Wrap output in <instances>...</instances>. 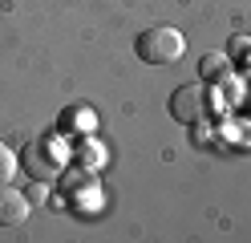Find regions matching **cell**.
I'll list each match as a JSON object with an SVG mask.
<instances>
[{
	"mask_svg": "<svg viewBox=\"0 0 251 243\" xmlns=\"http://www.w3.org/2000/svg\"><path fill=\"white\" fill-rule=\"evenodd\" d=\"M134 49H138V57H142L146 65H175V61L186 53V41H182L178 28L154 25V28H146L142 37L134 41Z\"/></svg>",
	"mask_w": 251,
	"mask_h": 243,
	"instance_id": "6da1fadb",
	"label": "cell"
},
{
	"mask_svg": "<svg viewBox=\"0 0 251 243\" xmlns=\"http://www.w3.org/2000/svg\"><path fill=\"white\" fill-rule=\"evenodd\" d=\"M211 109V93H207V81H195V85H178L170 93V118L182 122V126H195L207 118Z\"/></svg>",
	"mask_w": 251,
	"mask_h": 243,
	"instance_id": "7a4b0ae2",
	"label": "cell"
},
{
	"mask_svg": "<svg viewBox=\"0 0 251 243\" xmlns=\"http://www.w3.org/2000/svg\"><path fill=\"white\" fill-rule=\"evenodd\" d=\"M28 211H33V203H28V194L0 183V227H21L28 219Z\"/></svg>",
	"mask_w": 251,
	"mask_h": 243,
	"instance_id": "3957f363",
	"label": "cell"
},
{
	"mask_svg": "<svg viewBox=\"0 0 251 243\" xmlns=\"http://www.w3.org/2000/svg\"><path fill=\"white\" fill-rule=\"evenodd\" d=\"M25 174H33V178H57L61 174V158H53V154H45V142H33L25 150Z\"/></svg>",
	"mask_w": 251,
	"mask_h": 243,
	"instance_id": "277c9868",
	"label": "cell"
},
{
	"mask_svg": "<svg viewBox=\"0 0 251 243\" xmlns=\"http://www.w3.org/2000/svg\"><path fill=\"white\" fill-rule=\"evenodd\" d=\"M199 73H202L207 85H211V81H223V77L231 73V57L219 53V49H215V53H202V57H199Z\"/></svg>",
	"mask_w": 251,
	"mask_h": 243,
	"instance_id": "5b68a950",
	"label": "cell"
},
{
	"mask_svg": "<svg viewBox=\"0 0 251 243\" xmlns=\"http://www.w3.org/2000/svg\"><path fill=\"white\" fill-rule=\"evenodd\" d=\"M12 174H17V154H12L8 146L0 142V183H8Z\"/></svg>",
	"mask_w": 251,
	"mask_h": 243,
	"instance_id": "8992f818",
	"label": "cell"
},
{
	"mask_svg": "<svg viewBox=\"0 0 251 243\" xmlns=\"http://www.w3.org/2000/svg\"><path fill=\"white\" fill-rule=\"evenodd\" d=\"M25 194H28V203H45V178H33V187Z\"/></svg>",
	"mask_w": 251,
	"mask_h": 243,
	"instance_id": "52a82bcc",
	"label": "cell"
}]
</instances>
